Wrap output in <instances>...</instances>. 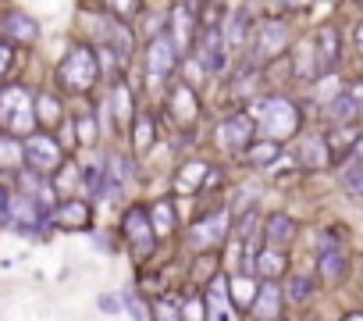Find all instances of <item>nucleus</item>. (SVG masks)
Masks as SVG:
<instances>
[{"label":"nucleus","mask_w":363,"mask_h":321,"mask_svg":"<svg viewBox=\"0 0 363 321\" xmlns=\"http://www.w3.org/2000/svg\"><path fill=\"white\" fill-rule=\"evenodd\" d=\"M250 114H257V132L271 139H289L299 129V111L289 97H267L257 107H250Z\"/></svg>","instance_id":"nucleus-1"},{"label":"nucleus","mask_w":363,"mask_h":321,"mask_svg":"<svg viewBox=\"0 0 363 321\" xmlns=\"http://www.w3.org/2000/svg\"><path fill=\"white\" fill-rule=\"evenodd\" d=\"M57 79H61V86L72 89V93H89V89L96 86V79H100V58H96V50H89V47H72L68 58H65L61 68H57Z\"/></svg>","instance_id":"nucleus-2"},{"label":"nucleus","mask_w":363,"mask_h":321,"mask_svg":"<svg viewBox=\"0 0 363 321\" xmlns=\"http://www.w3.org/2000/svg\"><path fill=\"white\" fill-rule=\"evenodd\" d=\"M0 125H4V132H15V136L33 132L36 104H33V93L26 86H11L0 93Z\"/></svg>","instance_id":"nucleus-3"},{"label":"nucleus","mask_w":363,"mask_h":321,"mask_svg":"<svg viewBox=\"0 0 363 321\" xmlns=\"http://www.w3.org/2000/svg\"><path fill=\"white\" fill-rule=\"evenodd\" d=\"M26 165L43 172V175H54L61 165H65V153H61V143L47 132H29L26 136Z\"/></svg>","instance_id":"nucleus-4"},{"label":"nucleus","mask_w":363,"mask_h":321,"mask_svg":"<svg viewBox=\"0 0 363 321\" xmlns=\"http://www.w3.org/2000/svg\"><path fill=\"white\" fill-rule=\"evenodd\" d=\"M178 47L171 43V36H157L150 47H146V72H150V86H164L171 75H174V65H178Z\"/></svg>","instance_id":"nucleus-5"},{"label":"nucleus","mask_w":363,"mask_h":321,"mask_svg":"<svg viewBox=\"0 0 363 321\" xmlns=\"http://www.w3.org/2000/svg\"><path fill=\"white\" fill-rule=\"evenodd\" d=\"M228 232H232V218H228V211H214V214L193 222L189 239H193V250L200 254V250H218V246L228 239Z\"/></svg>","instance_id":"nucleus-6"},{"label":"nucleus","mask_w":363,"mask_h":321,"mask_svg":"<svg viewBox=\"0 0 363 321\" xmlns=\"http://www.w3.org/2000/svg\"><path fill=\"white\" fill-rule=\"evenodd\" d=\"M253 132H257V121H253L250 111L232 114V118H225V121L218 125V146L228 150V153H242V150L257 139Z\"/></svg>","instance_id":"nucleus-7"},{"label":"nucleus","mask_w":363,"mask_h":321,"mask_svg":"<svg viewBox=\"0 0 363 321\" xmlns=\"http://www.w3.org/2000/svg\"><path fill=\"white\" fill-rule=\"evenodd\" d=\"M125 236H128V243H132V250H135L139 257H150V254H153V243L160 239L146 207H132V211L125 214Z\"/></svg>","instance_id":"nucleus-8"},{"label":"nucleus","mask_w":363,"mask_h":321,"mask_svg":"<svg viewBox=\"0 0 363 321\" xmlns=\"http://www.w3.org/2000/svg\"><path fill=\"white\" fill-rule=\"evenodd\" d=\"M196 47H200V61L207 65V72H211V75H221L225 65H228V36H225V26L203 29V36H200Z\"/></svg>","instance_id":"nucleus-9"},{"label":"nucleus","mask_w":363,"mask_h":321,"mask_svg":"<svg viewBox=\"0 0 363 321\" xmlns=\"http://www.w3.org/2000/svg\"><path fill=\"white\" fill-rule=\"evenodd\" d=\"M313 54H317V75H320V79L338 68V61H342V36H338L335 26L317 29V36H313Z\"/></svg>","instance_id":"nucleus-10"},{"label":"nucleus","mask_w":363,"mask_h":321,"mask_svg":"<svg viewBox=\"0 0 363 321\" xmlns=\"http://www.w3.org/2000/svg\"><path fill=\"white\" fill-rule=\"evenodd\" d=\"M167 36L178 47V54H189L196 43V18L189 11V4H174L171 18H167Z\"/></svg>","instance_id":"nucleus-11"},{"label":"nucleus","mask_w":363,"mask_h":321,"mask_svg":"<svg viewBox=\"0 0 363 321\" xmlns=\"http://www.w3.org/2000/svg\"><path fill=\"white\" fill-rule=\"evenodd\" d=\"M285 47H289V26L278 22V18L264 22L260 33H257V50H253V54H257L260 61H274V58L285 54Z\"/></svg>","instance_id":"nucleus-12"},{"label":"nucleus","mask_w":363,"mask_h":321,"mask_svg":"<svg viewBox=\"0 0 363 321\" xmlns=\"http://www.w3.org/2000/svg\"><path fill=\"white\" fill-rule=\"evenodd\" d=\"M250 314L260 317V321H274V317H281V289H278L274 278H260Z\"/></svg>","instance_id":"nucleus-13"},{"label":"nucleus","mask_w":363,"mask_h":321,"mask_svg":"<svg viewBox=\"0 0 363 321\" xmlns=\"http://www.w3.org/2000/svg\"><path fill=\"white\" fill-rule=\"evenodd\" d=\"M317 275H320L328 285H338V282L349 275V261H345V254H342L335 243H324V246L317 250Z\"/></svg>","instance_id":"nucleus-14"},{"label":"nucleus","mask_w":363,"mask_h":321,"mask_svg":"<svg viewBox=\"0 0 363 321\" xmlns=\"http://www.w3.org/2000/svg\"><path fill=\"white\" fill-rule=\"evenodd\" d=\"M50 222L61 225V229H68V232L86 229V225H89V204H82V200H65L61 207L50 211Z\"/></svg>","instance_id":"nucleus-15"},{"label":"nucleus","mask_w":363,"mask_h":321,"mask_svg":"<svg viewBox=\"0 0 363 321\" xmlns=\"http://www.w3.org/2000/svg\"><path fill=\"white\" fill-rule=\"evenodd\" d=\"M296 232H299V229H296V222H292L289 214H271L267 225H264V243L285 250V246L296 243Z\"/></svg>","instance_id":"nucleus-16"},{"label":"nucleus","mask_w":363,"mask_h":321,"mask_svg":"<svg viewBox=\"0 0 363 321\" xmlns=\"http://www.w3.org/2000/svg\"><path fill=\"white\" fill-rule=\"evenodd\" d=\"M207 317L211 321H225L228 317V303H232V293H228V275H214L207 282Z\"/></svg>","instance_id":"nucleus-17"},{"label":"nucleus","mask_w":363,"mask_h":321,"mask_svg":"<svg viewBox=\"0 0 363 321\" xmlns=\"http://www.w3.org/2000/svg\"><path fill=\"white\" fill-rule=\"evenodd\" d=\"M171 114L182 118L186 125L200 118V100H196V93H193L189 82H178V86L171 89Z\"/></svg>","instance_id":"nucleus-18"},{"label":"nucleus","mask_w":363,"mask_h":321,"mask_svg":"<svg viewBox=\"0 0 363 321\" xmlns=\"http://www.w3.org/2000/svg\"><path fill=\"white\" fill-rule=\"evenodd\" d=\"M359 111H363V104H359L349 89H338V93L328 100V118H331L335 125H352V121L359 118Z\"/></svg>","instance_id":"nucleus-19"},{"label":"nucleus","mask_w":363,"mask_h":321,"mask_svg":"<svg viewBox=\"0 0 363 321\" xmlns=\"http://www.w3.org/2000/svg\"><path fill=\"white\" fill-rule=\"evenodd\" d=\"M242 153H246V165H253V168H267V165H274V160H278L281 146H278V139H271V136H257Z\"/></svg>","instance_id":"nucleus-20"},{"label":"nucleus","mask_w":363,"mask_h":321,"mask_svg":"<svg viewBox=\"0 0 363 321\" xmlns=\"http://www.w3.org/2000/svg\"><path fill=\"white\" fill-rule=\"evenodd\" d=\"M257 275L253 271H246V275H228V293H232V303L239 307V310H250L253 307V296H257V285L260 282H253Z\"/></svg>","instance_id":"nucleus-21"},{"label":"nucleus","mask_w":363,"mask_h":321,"mask_svg":"<svg viewBox=\"0 0 363 321\" xmlns=\"http://www.w3.org/2000/svg\"><path fill=\"white\" fill-rule=\"evenodd\" d=\"M253 271H257L260 278H278V275L285 271V250H278V246H260V250H257V261H253Z\"/></svg>","instance_id":"nucleus-22"},{"label":"nucleus","mask_w":363,"mask_h":321,"mask_svg":"<svg viewBox=\"0 0 363 321\" xmlns=\"http://www.w3.org/2000/svg\"><path fill=\"white\" fill-rule=\"evenodd\" d=\"M26 160V139L15 132H0V168H18Z\"/></svg>","instance_id":"nucleus-23"},{"label":"nucleus","mask_w":363,"mask_h":321,"mask_svg":"<svg viewBox=\"0 0 363 321\" xmlns=\"http://www.w3.org/2000/svg\"><path fill=\"white\" fill-rule=\"evenodd\" d=\"M331 160V150H328V136H310L303 143V165L306 168H324Z\"/></svg>","instance_id":"nucleus-24"},{"label":"nucleus","mask_w":363,"mask_h":321,"mask_svg":"<svg viewBox=\"0 0 363 321\" xmlns=\"http://www.w3.org/2000/svg\"><path fill=\"white\" fill-rule=\"evenodd\" d=\"M4 33H8L11 40H18V43H33V40L40 36V26H36L33 18H26V15H8V18H4Z\"/></svg>","instance_id":"nucleus-25"},{"label":"nucleus","mask_w":363,"mask_h":321,"mask_svg":"<svg viewBox=\"0 0 363 321\" xmlns=\"http://www.w3.org/2000/svg\"><path fill=\"white\" fill-rule=\"evenodd\" d=\"M285 296H289V303H310V296H313V275H310V271H296V275H289V282H285Z\"/></svg>","instance_id":"nucleus-26"},{"label":"nucleus","mask_w":363,"mask_h":321,"mask_svg":"<svg viewBox=\"0 0 363 321\" xmlns=\"http://www.w3.org/2000/svg\"><path fill=\"white\" fill-rule=\"evenodd\" d=\"M150 218H153L157 236H171V232H174V207H171L167 200H157V204L150 207Z\"/></svg>","instance_id":"nucleus-27"},{"label":"nucleus","mask_w":363,"mask_h":321,"mask_svg":"<svg viewBox=\"0 0 363 321\" xmlns=\"http://www.w3.org/2000/svg\"><path fill=\"white\" fill-rule=\"evenodd\" d=\"M36 118H40V125H57L61 121V100L57 97H50V93H43V97H36Z\"/></svg>","instance_id":"nucleus-28"},{"label":"nucleus","mask_w":363,"mask_h":321,"mask_svg":"<svg viewBox=\"0 0 363 321\" xmlns=\"http://www.w3.org/2000/svg\"><path fill=\"white\" fill-rule=\"evenodd\" d=\"M203 175H207V165H196V160H189V165L182 168V175H178L174 190H178V193H193V186H200V183H203Z\"/></svg>","instance_id":"nucleus-29"},{"label":"nucleus","mask_w":363,"mask_h":321,"mask_svg":"<svg viewBox=\"0 0 363 321\" xmlns=\"http://www.w3.org/2000/svg\"><path fill=\"white\" fill-rule=\"evenodd\" d=\"M342 190L352 193V197H363V160H352V165L342 168Z\"/></svg>","instance_id":"nucleus-30"},{"label":"nucleus","mask_w":363,"mask_h":321,"mask_svg":"<svg viewBox=\"0 0 363 321\" xmlns=\"http://www.w3.org/2000/svg\"><path fill=\"white\" fill-rule=\"evenodd\" d=\"M246 26H250V18H246V11H239V15L232 18V26L225 29V36H228V47H232V50L246 47Z\"/></svg>","instance_id":"nucleus-31"},{"label":"nucleus","mask_w":363,"mask_h":321,"mask_svg":"<svg viewBox=\"0 0 363 321\" xmlns=\"http://www.w3.org/2000/svg\"><path fill=\"white\" fill-rule=\"evenodd\" d=\"M214 268H218V254H214V250H200V257H196V264H193V278L211 282L214 275H207V271H214Z\"/></svg>","instance_id":"nucleus-32"},{"label":"nucleus","mask_w":363,"mask_h":321,"mask_svg":"<svg viewBox=\"0 0 363 321\" xmlns=\"http://www.w3.org/2000/svg\"><path fill=\"white\" fill-rule=\"evenodd\" d=\"M114 111H118L121 121L132 118V97H128V86L125 82H114Z\"/></svg>","instance_id":"nucleus-33"},{"label":"nucleus","mask_w":363,"mask_h":321,"mask_svg":"<svg viewBox=\"0 0 363 321\" xmlns=\"http://www.w3.org/2000/svg\"><path fill=\"white\" fill-rule=\"evenodd\" d=\"M150 143H153V125H150L146 114H139L135 118V150H146Z\"/></svg>","instance_id":"nucleus-34"},{"label":"nucleus","mask_w":363,"mask_h":321,"mask_svg":"<svg viewBox=\"0 0 363 321\" xmlns=\"http://www.w3.org/2000/svg\"><path fill=\"white\" fill-rule=\"evenodd\" d=\"M79 175H82V172H79V168L72 165V160H68V165H61V168L54 172V186H61V190L68 193V190H72V183H75Z\"/></svg>","instance_id":"nucleus-35"},{"label":"nucleus","mask_w":363,"mask_h":321,"mask_svg":"<svg viewBox=\"0 0 363 321\" xmlns=\"http://www.w3.org/2000/svg\"><path fill=\"white\" fill-rule=\"evenodd\" d=\"M107 4H111V11L125 22V18H132L135 11H139V0H107Z\"/></svg>","instance_id":"nucleus-36"},{"label":"nucleus","mask_w":363,"mask_h":321,"mask_svg":"<svg viewBox=\"0 0 363 321\" xmlns=\"http://www.w3.org/2000/svg\"><path fill=\"white\" fill-rule=\"evenodd\" d=\"M79 139L89 146V143H96V121L86 114V118H79Z\"/></svg>","instance_id":"nucleus-37"},{"label":"nucleus","mask_w":363,"mask_h":321,"mask_svg":"<svg viewBox=\"0 0 363 321\" xmlns=\"http://www.w3.org/2000/svg\"><path fill=\"white\" fill-rule=\"evenodd\" d=\"M203 72H207L203 61H186V82H189V86H193V82L200 86V82H203Z\"/></svg>","instance_id":"nucleus-38"},{"label":"nucleus","mask_w":363,"mask_h":321,"mask_svg":"<svg viewBox=\"0 0 363 321\" xmlns=\"http://www.w3.org/2000/svg\"><path fill=\"white\" fill-rule=\"evenodd\" d=\"M8 65H11V47H8V43H0V75L8 72Z\"/></svg>","instance_id":"nucleus-39"},{"label":"nucleus","mask_w":363,"mask_h":321,"mask_svg":"<svg viewBox=\"0 0 363 321\" xmlns=\"http://www.w3.org/2000/svg\"><path fill=\"white\" fill-rule=\"evenodd\" d=\"M100 310H107V314H118V300H114V296H100Z\"/></svg>","instance_id":"nucleus-40"},{"label":"nucleus","mask_w":363,"mask_h":321,"mask_svg":"<svg viewBox=\"0 0 363 321\" xmlns=\"http://www.w3.org/2000/svg\"><path fill=\"white\" fill-rule=\"evenodd\" d=\"M352 40H356V50H359V54H363V22H359V26H356V33H352Z\"/></svg>","instance_id":"nucleus-41"},{"label":"nucleus","mask_w":363,"mask_h":321,"mask_svg":"<svg viewBox=\"0 0 363 321\" xmlns=\"http://www.w3.org/2000/svg\"><path fill=\"white\" fill-rule=\"evenodd\" d=\"M349 93H352V97L363 104V82H352V86H349Z\"/></svg>","instance_id":"nucleus-42"},{"label":"nucleus","mask_w":363,"mask_h":321,"mask_svg":"<svg viewBox=\"0 0 363 321\" xmlns=\"http://www.w3.org/2000/svg\"><path fill=\"white\" fill-rule=\"evenodd\" d=\"M352 157H356V160H363V136L356 139V150H352Z\"/></svg>","instance_id":"nucleus-43"}]
</instances>
